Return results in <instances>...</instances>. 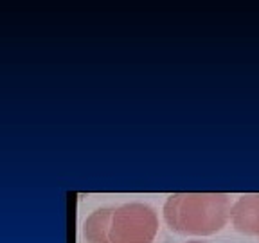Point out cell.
<instances>
[{
	"instance_id": "5",
	"label": "cell",
	"mask_w": 259,
	"mask_h": 243,
	"mask_svg": "<svg viewBox=\"0 0 259 243\" xmlns=\"http://www.w3.org/2000/svg\"><path fill=\"white\" fill-rule=\"evenodd\" d=\"M186 243H207V241H203V239H200V238H194V239H189V241H186Z\"/></svg>"
},
{
	"instance_id": "2",
	"label": "cell",
	"mask_w": 259,
	"mask_h": 243,
	"mask_svg": "<svg viewBox=\"0 0 259 243\" xmlns=\"http://www.w3.org/2000/svg\"><path fill=\"white\" fill-rule=\"evenodd\" d=\"M158 234V216L148 204L130 202L113 207L110 243H153Z\"/></svg>"
},
{
	"instance_id": "1",
	"label": "cell",
	"mask_w": 259,
	"mask_h": 243,
	"mask_svg": "<svg viewBox=\"0 0 259 243\" xmlns=\"http://www.w3.org/2000/svg\"><path fill=\"white\" fill-rule=\"evenodd\" d=\"M232 204L227 193H175L167 196L162 213L177 234L212 236L231 222Z\"/></svg>"
},
{
	"instance_id": "4",
	"label": "cell",
	"mask_w": 259,
	"mask_h": 243,
	"mask_svg": "<svg viewBox=\"0 0 259 243\" xmlns=\"http://www.w3.org/2000/svg\"><path fill=\"white\" fill-rule=\"evenodd\" d=\"M113 207H101L87 216L83 222V236L89 243H110Z\"/></svg>"
},
{
	"instance_id": "3",
	"label": "cell",
	"mask_w": 259,
	"mask_h": 243,
	"mask_svg": "<svg viewBox=\"0 0 259 243\" xmlns=\"http://www.w3.org/2000/svg\"><path fill=\"white\" fill-rule=\"evenodd\" d=\"M231 223L247 236H259V193L239 194L231 209Z\"/></svg>"
}]
</instances>
